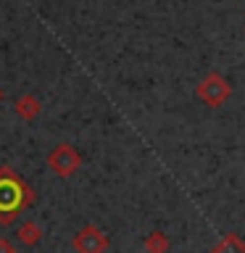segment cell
Segmentation results:
<instances>
[{
    "instance_id": "6da1fadb",
    "label": "cell",
    "mask_w": 245,
    "mask_h": 253,
    "mask_svg": "<svg viewBox=\"0 0 245 253\" xmlns=\"http://www.w3.org/2000/svg\"><path fill=\"white\" fill-rule=\"evenodd\" d=\"M32 203H35V190L11 166H0V227L13 224Z\"/></svg>"
},
{
    "instance_id": "7a4b0ae2",
    "label": "cell",
    "mask_w": 245,
    "mask_h": 253,
    "mask_svg": "<svg viewBox=\"0 0 245 253\" xmlns=\"http://www.w3.org/2000/svg\"><path fill=\"white\" fill-rule=\"evenodd\" d=\"M47 169H50L55 177L69 179L71 174H77L82 169V156H79V150L71 148L69 142H61V145H55L50 153H47Z\"/></svg>"
},
{
    "instance_id": "3957f363",
    "label": "cell",
    "mask_w": 245,
    "mask_h": 253,
    "mask_svg": "<svg viewBox=\"0 0 245 253\" xmlns=\"http://www.w3.org/2000/svg\"><path fill=\"white\" fill-rule=\"evenodd\" d=\"M77 253H106L108 251V237L103 229H98L95 224H84L71 240Z\"/></svg>"
},
{
    "instance_id": "277c9868",
    "label": "cell",
    "mask_w": 245,
    "mask_h": 253,
    "mask_svg": "<svg viewBox=\"0 0 245 253\" xmlns=\"http://www.w3.org/2000/svg\"><path fill=\"white\" fill-rule=\"evenodd\" d=\"M229 92H232V87H229V82L219 74H208L201 84H198V98L203 103H208V106H221V103L229 98Z\"/></svg>"
},
{
    "instance_id": "5b68a950",
    "label": "cell",
    "mask_w": 245,
    "mask_h": 253,
    "mask_svg": "<svg viewBox=\"0 0 245 253\" xmlns=\"http://www.w3.org/2000/svg\"><path fill=\"white\" fill-rule=\"evenodd\" d=\"M13 108H16V116H19L21 122H35L40 116V111H42V103H40V98H35V95H21V98L13 103Z\"/></svg>"
},
{
    "instance_id": "8992f818",
    "label": "cell",
    "mask_w": 245,
    "mask_h": 253,
    "mask_svg": "<svg viewBox=\"0 0 245 253\" xmlns=\"http://www.w3.org/2000/svg\"><path fill=\"white\" fill-rule=\"evenodd\" d=\"M16 237H19V243L24 245H37L40 240H42V227L37 224V221H21L19 229H16Z\"/></svg>"
},
{
    "instance_id": "52a82bcc",
    "label": "cell",
    "mask_w": 245,
    "mask_h": 253,
    "mask_svg": "<svg viewBox=\"0 0 245 253\" xmlns=\"http://www.w3.org/2000/svg\"><path fill=\"white\" fill-rule=\"evenodd\" d=\"M145 251L148 253H166L169 251V240H166L163 232H150L145 237Z\"/></svg>"
},
{
    "instance_id": "ba28073f",
    "label": "cell",
    "mask_w": 245,
    "mask_h": 253,
    "mask_svg": "<svg viewBox=\"0 0 245 253\" xmlns=\"http://www.w3.org/2000/svg\"><path fill=\"white\" fill-rule=\"evenodd\" d=\"M211 253H245V245L240 243V237L235 235H227L224 240H221L216 248H213Z\"/></svg>"
},
{
    "instance_id": "9c48e42d",
    "label": "cell",
    "mask_w": 245,
    "mask_h": 253,
    "mask_svg": "<svg viewBox=\"0 0 245 253\" xmlns=\"http://www.w3.org/2000/svg\"><path fill=\"white\" fill-rule=\"evenodd\" d=\"M0 253H19V251H16V243H11L8 237H0Z\"/></svg>"
},
{
    "instance_id": "30bf717a",
    "label": "cell",
    "mask_w": 245,
    "mask_h": 253,
    "mask_svg": "<svg viewBox=\"0 0 245 253\" xmlns=\"http://www.w3.org/2000/svg\"><path fill=\"white\" fill-rule=\"evenodd\" d=\"M0 100H3V90H0Z\"/></svg>"
}]
</instances>
